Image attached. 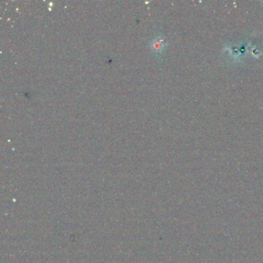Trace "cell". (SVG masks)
<instances>
[{"mask_svg":"<svg viewBox=\"0 0 263 263\" xmlns=\"http://www.w3.org/2000/svg\"><path fill=\"white\" fill-rule=\"evenodd\" d=\"M167 43L165 37L163 35L155 36L150 43H149V49L152 51L154 56L157 58L162 56L167 50Z\"/></svg>","mask_w":263,"mask_h":263,"instance_id":"cell-1","label":"cell"}]
</instances>
